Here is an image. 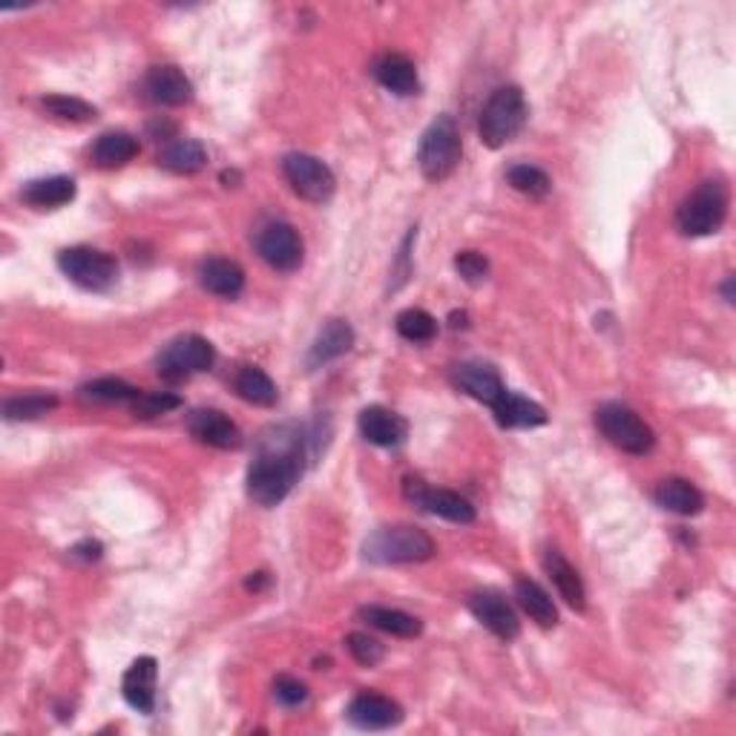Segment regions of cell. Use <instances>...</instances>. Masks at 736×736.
Here are the masks:
<instances>
[{
	"label": "cell",
	"mask_w": 736,
	"mask_h": 736,
	"mask_svg": "<svg viewBox=\"0 0 736 736\" xmlns=\"http://www.w3.org/2000/svg\"><path fill=\"white\" fill-rule=\"evenodd\" d=\"M469 610L500 641H515L521 634V622L515 616V610L504 602V595L492 593V590H481V593L469 599Z\"/></svg>",
	"instance_id": "13"
},
{
	"label": "cell",
	"mask_w": 736,
	"mask_h": 736,
	"mask_svg": "<svg viewBox=\"0 0 736 736\" xmlns=\"http://www.w3.org/2000/svg\"><path fill=\"white\" fill-rule=\"evenodd\" d=\"M403 490L406 498L412 500L414 507L426 509V512L437 515V518H444V521L451 523L475 521V507H472L463 495H458V492L429 490V486H423V481H414V478H409V481L403 483Z\"/></svg>",
	"instance_id": "11"
},
{
	"label": "cell",
	"mask_w": 736,
	"mask_h": 736,
	"mask_svg": "<svg viewBox=\"0 0 736 736\" xmlns=\"http://www.w3.org/2000/svg\"><path fill=\"white\" fill-rule=\"evenodd\" d=\"M233 388H237V395L251 406H262V409H270V406H277L279 391L277 383L270 381L268 374L256 369V365H242L233 377Z\"/></svg>",
	"instance_id": "28"
},
{
	"label": "cell",
	"mask_w": 736,
	"mask_h": 736,
	"mask_svg": "<svg viewBox=\"0 0 736 736\" xmlns=\"http://www.w3.org/2000/svg\"><path fill=\"white\" fill-rule=\"evenodd\" d=\"M437 546L429 532L409 523H397V527H381L363 541V558L369 564H420L435 558Z\"/></svg>",
	"instance_id": "2"
},
{
	"label": "cell",
	"mask_w": 736,
	"mask_h": 736,
	"mask_svg": "<svg viewBox=\"0 0 736 736\" xmlns=\"http://www.w3.org/2000/svg\"><path fill=\"white\" fill-rule=\"evenodd\" d=\"M144 93L150 101L165 104V107H182L193 98V84L179 67H153L144 79Z\"/></svg>",
	"instance_id": "18"
},
{
	"label": "cell",
	"mask_w": 736,
	"mask_h": 736,
	"mask_svg": "<svg viewBox=\"0 0 736 736\" xmlns=\"http://www.w3.org/2000/svg\"><path fill=\"white\" fill-rule=\"evenodd\" d=\"M159 165L170 173L193 176L207 165L205 147L193 138H179V142H167L159 153Z\"/></svg>",
	"instance_id": "30"
},
{
	"label": "cell",
	"mask_w": 736,
	"mask_h": 736,
	"mask_svg": "<svg viewBox=\"0 0 736 736\" xmlns=\"http://www.w3.org/2000/svg\"><path fill=\"white\" fill-rule=\"evenodd\" d=\"M463 142H460L458 124L451 116H437L420 135L418 144V167L429 182H444L460 165Z\"/></svg>",
	"instance_id": "3"
},
{
	"label": "cell",
	"mask_w": 736,
	"mask_h": 736,
	"mask_svg": "<svg viewBox=\"0 0 736 736\" xmlns=\"http://www.w3.org/2000/svg\"><path fill=\"white\" fill-rule=\"evenodd\" d=\"M81 397H87L93 403H135L142 397V388L130 386L119 377H101L81 388Z\"/></svg>",
	"instance_id": "31"
},
{
	"label": "cell",
	"mask_w": 736,
	"mask_h": 736,
	"mask_svg": "<svg viewBox=\"0 0 736 736\" xmlns=\"http://www.w3.org/2000/svg\"><path fill=\"white\" fill-rule=\"evenodd\" d=\"M179 406H182V400L176 395H167V391H142V397L133 403V412L138 418H159V414L173 412Z\"/></svg>",
	"instance_id": "37"
},
{
	"label": "cell",
	"mask_w": 736,
	"mask_h": 736,
	"mask_svg": "<svg viewBox=\"0 0 736 736\" xmlns=\"http://www.w3.org/2000/svg\"><path fill=\"white\" fill-rule=\"evenodd\" d=\"M351 346H354V328L346 319H328L314 346H311L305 363H309V369H319V365L331 363L346 351H351Z\"/></svg>",
	"instance_id": "22"
},
{
	"label": "cell",
	"mask_w": 736,
	"mask_h": 736,
	"mask_svg": "<svg viewBox=\"0 0 736 736\" xmlns=\"http://www.w3.org/2000/svg\"><path fill=\"white\" fill-rule=\"evenodd\" d=\"M305 444L300 426H270L256 444L254 463L248 467V498L260 507H277L291 495L305 472Z\"/></svg>",
	"instance_id": "1"
},
{
	"label": "cell",
	"mask_w": 736,
	"mask_h": 736,
	"mask_svg": "<svg viewBox=\"0 0 736 736\" xmlns=\"http://www.w3.org/2000/svg\"><path fill=\"white\" fill-rule=\"evenodd\" d=\"M653 498H656V504L662 509H667L673 515H685V518L699 515L704 507V495L693 483L685 481V478H667V481H662L656 486V492H653Z\"/></svg>",
	"instance_id": "24"
},
{
	"label": "cell",
	"mask_w": 736,
	"mask_h": 736,
	"mask_svg": "<svg viewBox=\"0 0 736 736\" xmlns=\"http://www.w3.org/2000/svg\"><path fill=\"white\" fill-rule=\"evenodd\" d=\"M188 429L198 444L214 446V449H239L242 446V432L228 414L216 409H196L188 418Z\"/></svg>",
	"instance_id": "15"
},
{
	"label": "cell",
	"mask_w": 736,
	"mask_h": 736,
	"mask_svg": "<svg viewBox=\"0 0 736 736\" xmlns=\"http://www.w3.org/2000/svg\"><path fill=\"white\" fill-rule=\"evenodd\" d=\"M349 722L360 731H388L400 725L403 720V708L395 702V699L381 697V693H357L349 702V711H346Z\"/></svg>",
	"instance_id": "12"
},
{
	"label": "cell",
	"mask_w": 736,
	"mask_h": 736,
	"mask_svg": "<svg viewBox=\"0 0 736 736\" xmlns=\"http://www.w3.org/2000/svg\"><path fill=\"white\" fill-rule=\"evenodd\" d=\"M595 426L616 449L627 455H648L656 446L653 429L625 403H602L595 409Z\"/></svg>",
	"instance_id": "6"
},
{
	"label": "cell",
	"mask_w": 736,
	"mask_h": 736,
	"mask_svg": "<svg viewBox=\"0 0 736 736\" xmlns=\"http://www.w3.org/2000/svg\"><path fill=\"white\" fill-rule=\"evenodd\" d=\"M360 618H365L369 625L383 630V634L397 636V639H418V636L423 634V625H420L418 616L403 613V610H395V607L369 604V607L360 610Z\"/></svg>",
	"instance_id": "27"
},
{
	"label": "cell",
	"mask_w": 736,
	"mask_h": 736,
	"mask_svg": "<svg viewBox=\"0 0 736 736\" xmlns=\"http://www.w3.org/2000/svg\"><path fill=\"white\" fill-rule=\"evenodd\" d=\"M451 383H455L463 395L475 397L478 403H486L490 409L495 406V400L507 391V386L500 381L498 369L490 363H481V360H469V363L455 365Z\"/></svg>",
	"instance_id": "14"
},
{
	"label": "cell",
	"mask_w": 736,
	"mask_h": 736,
	"mask_svg": "<svg viewBox=\"0 0 736 736\" xmlns=\"http://www.w3.org/2000/svg\"><path fill=\"white\" fill-rule=\"evenodd\" d=\"M56 406V395H24L7 400L3 403V414H7V420H38L47 412H52Z\"/></svg>",
	"instance_id": "34"
},
{
	"label": "cell",
	"mask_w": 736,
	"mask_h": 736,
	"mask_svg": "<svg viewBox=\"0 0 736 736\" xmlns=\"http://www.w3.org/2000/svg\"><path fill=\"white\" fill-rule=\"evenodd\" d=\"M58 268L70 282H75L84 291H107L116 286L119 265L110 254H104L98 248H67L58 254Z\"/></svg>",
	"instance_id": "7"
},
{
	"label": "cell",
	"mask_w": 736,
	"mask_h": 736,
	"mask_svg": "<svg viewBox=\"0 0 736 736\" xmlns=\"http://www.w3.org/2000/svg\"><path fill=\"white\" fill-rule=\"evenodd\" d=\"M346 644H349V653L354 656L357 665H363V667L381 665L383 656H386V648H383L381 641L369 634H351L349 639H346Z\"/></svg>",
	"instance_id": "36"
},
{
	"label": "cell",
	"mask_w": 736,
	"mask_h": 736,
	"mask_svg": "<svg viewBox=\"0 0 736 736\" xmlns=\"http://www.w3.org/2000/svg\"><path fill=\"white\" fill-rule=\"evenodd\" d=\"M544 570L546 576L553 578L555 590L562 593V599L567 604H570L572 610H581L587 607V590H584V581H581V576H578V570L572 567L567 558H564L558 550H546L544 555Z\"/></svg>",
	"instance_id": "20"
},
{
	"label": "cell",
	"mask_w": 736,
	"mask_h": 736,
	"mask_svg": "<svg viewBox=\"0 0 736 736\" xmlns=\"http://www.w3.org/2000/svg\"><path fill=\"white\" fill-rule=\"evenodd\" d=\"M731 288H734V277L725 279V286H722V291H725V300L734 302V291H731Z\"/></svg>",
	"instance_id": "42"
},
{
	"label": "cell",
	"mask_w": 736,
	"mask_h": 736,
	"mask_svg": "<svg viewBox=\"0 0 736 736\" xmlns=\"http://www.w3.org/2000/svg\"><path fill=\"white\" fill-rule=\"evenodd\" d=\"M274 697H277L279 704H286V708H300L309 699V688H305V681L293 679V676H277V681H274Z\"/></svg>",
	"instance_id": "39"
},
{
	"label": "cell",
	"mask_w": 736,
	"mask_h": 736,
	"mask_svg": "<svg viewBox=\"0 0 736 736\" xmlns=\"http://www.w3.org/2000/svg\"><path fill=\"white\" fill-rule=\"evenodd\" d=\"M72 555L84 558V562H98L101 558V544L98 541H81L79 546H72Z\"/></svg>",
	"instance_id": "40"
},
{
	"label": "cell",
	"mask_w": 736,
	"mask_h": 736,
	"mask_svg": "<svg viewBox=\"0 0 736 736\" xmlns=\"http://www.w3.org/2000/svg\"><path fill=\"white\" fill-rule=\"evenodd\" d=\"M44 110L52 112L56 119L75 121V124H81V121H93L98 116V110L93 107V104H87L84 98H75V96L44 98Z\"/></svg>",
	"instance_id": "35"
},
{
	"label": "cell",
	"mask_w": 736,
	"mask_h": 736,
	"mask_svg": "<svg viewBox=\"0 0 736 736\" xmlns=\"http://www.w3.org/2000/svg\"><path fill=\"white\" fill-rule=\"evenodd\" d=\"M216 363V349L210 346V340L198 337V334H182L176 337L173 342H167L161 349L159 360V374L167 381H184L191 374L207 372L210 365Z\"/></svg>",
	"instance_id": "9"
},
{
	"label": "cell",
	"mask_w": 736,
	"mask_h": 736,
	"mask_svg": "<svg viewBox=\"0 0 736 736\" xmlns=\"http://www.w3.org/2000/svg\"><path fill=\"white\" fill-rule=\"evenodd\" d=\"M728 216V188L720 179H708L679 205L676 228L685 237H711Z\"/></svg>",
	"instance_id": "5"
},
{
	"label": "cell",
	"mask_w": 736,
	"mask_h": 736,
	"mask_svg": "<svg viewBox=\"0 0 736 736\" xmlns=\"http://www.w3.org/2000/svg\"><path fill=\"white\" fill-rule=\"evenodd\" d=\"M96 167L101 170H112V167H124L138 156V138L124 130H110V133L98 135L93 150H89Z\"/></svg>",
	"instance_id": "25"
},
{
	"label": "cell",
	"mask_w": 736,
	"mask_h": 736,
	"mask_svg": "<svg viewBox=\"0 0 736 736\" xmlns=\"http://www.w3.org/2000/svg\"><path fill=\"white\" fill-rule=\"evenodd\" d=\"M397 334L403 340L414 342V346H423V342H432L437 337V319L423 309H406L397 314L395 319Z\"/></svg>",
	"instance_id": "32"
},
{
	"label": "cell",
	"mask_w": 736,
	"mask_h": 736,
	"mask_svg": "<svg viewBox=\"0 0 736 736\" xmlns=\"http://www.w3.org/2000/svg\"><path fill=\"white\" fill-rule=\"evenodd\" d=\"M268 581L265 572H254V578H248V590H262V584Z\"/></svg>",
	"instance_id": "41"
},
{
	"label": "cell",
	"mask_w": 736,
	"mask_h": 736,
	"mask_svg": "<svg viewBox=\"0 0 736 736\" xmlns=\"http://www.w3.org/2000/svg\"><path fill=\"white\" fill-rule=\"evenodd\" d=\"M21 198L35 210H56V207L70 205L75 198V179L70 176H49V179H35L21 191Z\"/></svg>",
	"instance_id": "23"
},
{
	"label": "cell",
	"mask_w": 736,
	"mask_h": 736,
	"mask_svg": "<svg viewBox=\"0 0 736 736\" xmlns=\"http://www.w3.org/2000/svg\"><path fill=\"white\" fill-rule=\"evenodd\" d=\"M222 182L228 184V188H230V182H239V173H237V170H233V173H228V170H225V173H222Z\"/></svg>",
	"instance_id": "43"
},
{
	"label": "cell",
	"mask_w": 736,
	"mask_h": 736,
	"mask_svg": "<svg viewBox=\"0 0 736 736\" xmlns=\"http://www.w3.org/2000/svg\"><path fill=\"white\" fill-rule=\"evenodd\" d=\"M282 173H286L293 193L305 202H314V205H325L337 191L331 167L317 156H311V153H288L282 159Z\"/></svg>",
	"instance_id": "8"
},
{
	"label": "cell",
	"mask_w": 736,
	"mask_h": 736,
	"mask_svg": "<svg viewBox=\"0 0 736 736\" xmlns=\"http://www.w3.org/2000/svg\"><path fill=\"white\" fill-rule=\"evenodd\" d=\"M256 251L274 270L291 274L302 265V237L288 222H268L256 233Z\"/></svg>",
	"instance_id": "10"
},
{
	"label": "cell",
	"mask_w": 736,
	"mask_h": 736,
	"mask_svg": "<svg viewBox=\"0 0 736 736\" xmlns=\"http://www.w3.org/2000/svg\"><path fill=\"white\" fill-rule=\"evenodd\" d=\"M492 412H495L500 426L507 429L544 426L546 420H550L544 412V406H539L535 400H530V397L515 395V391H504V395L495 400V406H492Z\"/></svg>",
	"instance_id": "21"
},
{
	"label": "cell",
	"mask_w": 736,
	"mask_h": 736,
	"mask_svg": "<svg viewBox=\"0 0 736 736\" xmlns=\"http://www.w3.org/2000/svg\"><path fill=\"white\" fill-rule=\"evenodd\" d=\"M374 75L383 87L395 96H414L420 87L418 67L406 56H386L381 58V64L374 67Z\"/></svg>",
	"instance_id": "29"
},
{
	"label": "cell",
	"mask_w": 736,
	"mask_h": 736,
	"mask_svg": "<svg viewBox=\"0 0 736 736\" xmlns=\"http://www.w3.org/2000/svg\"><path fill=\"white\" fill-rule=\"evenodd\" d=\"M507 182L512 184L515 191L530 198H544L546 193L553 191V179L535 165H512L507 170Z\"/></svg>",
	"instance_id": "33"
},
{
	"label": "cell",
	"mask_w": 736,
	"mask_h": 736,
	"mask_svg": "<svg viewBox=\"0 0 736 736\" xmlns=\"http://www.w3.org/2000/svg\"><path fill=\"white\" fill-rule=\"evenodd\" d=\"M198 282L202 288L222 300H237L242 288H245V270L242 265L225 256H210L198 265Z\"/></svg>",
	"instance_id": "19"
},
{
	"label": "cell",
	"mask_w": 736,
	"mask_h": 736,
	"mask_svg": "<svg viewBox=\"0 0 736 736\" xmlns=\"http://www.w3.org/2000/svg\"><path fill=\"white\" fill-rule=\"evenodd\" d=\"M360 435L374 446H383V449H391V446H400L409 435V423L397 412L386 409V406H369L360 412Z\"/></svg>",
	"instance_id": "16"
},
{
	"label": "cell",
	"mask_w": 736,
	"mask_h": 736,
	"mask_svg": "<svg viewBox=\"0 0 736 736\" xmlns=\"http://www.w3.org/2000/svg\"><path fill=\"white\" fill-rule=\"evenodd\" d=\"M156 676H159V662L153 656H138L128 667L121 679V693L128 699L130 708L138 713H153L156 708Z\"/></svg>",
	"instance_id": "17"
},
{
	"label": "cell",
	"mask_w": 736,
	"mask_h": 736,
	"mask_svg": "<svg viewBox=\"0 0 736 736\" xmlns=\"http://www.w3.org/2000/svg\"><path fill=\"white\" fill-rule=\"evenodd\" d=\"M455 270H458L463 282H469V286H481L483 279L490 277V260L478 254V251H460L455 256Z\"/></svg>",
	"instance_id": "38"
},
{
	"label": "cell",
	"mask_w": 736,
	"mask_h": 736,
	"mask_svg": "<svg viewBox=\"0 0 736 736\" xmlns=\"http://www.w3.org/2000/svg\"><path fill=\"white\" fill-rule=\"evenodd\" d=\"M515 599L523 607V613L535 622L539 627H555L558 625V610H555L553 599L544 587L532 578H518L515 581Z\"/></svg>",
	"instance_id": "26"
},
{
	"label": "cell",
	"mask_w": 736,
	"mask_h": 736,
	"mask_svg": "<svg viewBox=\"0 0 736 736\" xmlns=\"http://www.w3.org/2000/svg\"><path fill=\"white\" fill-rule=\"evenodd\" d=\"M527 116H530V110H527V98H523L521 89H495L481 110V124H478L481 142L492 147V150H498V147L509 144L515 135L521 133L523 124H527Z\"/></svg>",
	"instance_id": "4"
}]
</instances>
